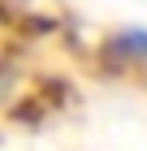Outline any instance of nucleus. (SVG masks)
I'll list each match as a JSON object with an SVG mask.
<instances>
[{"mask_svg": "<svg viewBox=\"0 0 147 151\" xmlns=\"http://www.w3.org/2000/svg\"><path fill=\"white\" fill-rule=\"evenodd\" d=\"M121 47H130V52H147V35H121Z\"/></svg>", "mask_w": 147, "mask_h": 151, "instance_id": "1", "label": "nucleus"}]
</instances>
